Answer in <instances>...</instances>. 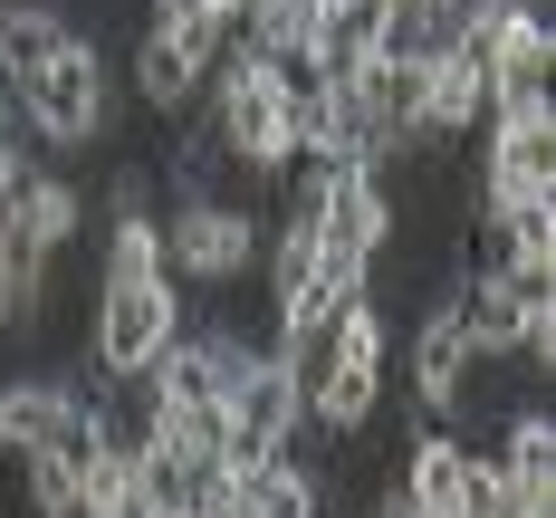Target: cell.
Masks as SVG:
<instances>
[{
    "instance_id": "obj_3",
    "label": "cell",
    "mask_w": 556,
    "mask_h": 518,
    "mask_svg": "<svg viewBox=\"0 0 556 518\" xmlns=\"http://www.w3.org/2000/svg\"><path fill=\"white\" fill-rule=\"evenodd\" d=\"M10 106H20V125L49 144L58 164H67V154H87V144L106 135V58H97V39L58 49L39 77H20V87H10Z\"/></svg>"
},
{
    "instance_id": "obj_4",
    "label": "cell",
    "mask_w": 556,
    "mask_h": 518,
    "mask_svg": "<svg viewBox=\"0 0 556 518\" xmlns=\"http://www.w3.org/2000/svg\"><path fill=\"white\" fill-rule=\"evenodd\" d=\"M403 403L422 413V422H442L451 394L470 384V345H460V327H451V307H422V327H413V355H403Z\"/></svg>"
},
{
    "instance_id": "obj_7",
    "label": "cell",
    "mask_w": 556,
    "mask_h": 518,
    "mask_svg": "<svg viewBox=\"0 0 556 518\" xmlns=\"http://www.w3.org/2000/svg\"><path fill=\"white\" fill-rule=\"evenodd\" d=\"M202 87H212V77L173 49V39L135 29V106H144V115H173V125H182V115L202 106Z\"/></svg>"
},
{
    "instance_id": "obj_2",
    "label": "cell",
    "mask_w": 556,
    "mask_h": 518,
    "mask_svg": "<svg viewBox=\"0 0 556 518\" xmlns=\"http://www.w3.org/2000/svg\"><path fill=\"white\" fill-rule=\"evenodd\" d=\"M182 327H192V298H182L173 279H97V307H87V365L144 375Z\"/></svg>"
},
{
    "instance_id": "obj_8",
    "label": "cell",
    "mask_w": 556,
    "mask_h": 518,
    "mask_svg": "<svg viewBox=\"0 0 556 518\" xmlns=\"http://www.w3.org/2000/svg\"><path fill=\"white\" fill-rule=\"evenodd\" d=\"M240 509L250 518H327V500H317V470L288 452V460H269V470L240 480Z\"/></svg>"
},
{
    "instance_id": "obj_5",
    "label": "cell",
    "mask_w": 556,
    "mask_h": 518,
    "mask_svg": "<svg viewBox=\"0 0 556 518\" xmlns=\"http://www.w3.org/2000/svg\"><path fill=\"white\" fill-rule=\"evenodd\" d=\"M77 39H97L77 10H58V0H0V87H20V77H39L58 49H77Z\"/></svg>"
},
{
    "instance_id": "obj_6",
    "label": "cell",
    "mask_w": 556,
    "mask_h": 518,
    "mask_svg": "<svg viewBox=\"0 0 556 518\" xmlns=\"http://www.w3.org/2000/svg\"><path fill=\"white\" fill-rule=\"evenodd\" d=\"M67 413H77L67 375H10V384H0V460H29V452H49Z\"/></svg>"
},
{
    "instance_id": "obj_1",
    "label": "cell",
    "mask_w": 556,
    "mask_h": 518,
    "mask_svg": "<svg viewBox=\"0 0 556 518\" xmlns=\"http://www.w3.org/2000/svg\"><path fill=\"white\" fill-rule=\"evenodd\" d=\"M260 269V202H164V279L182 298H222Z\"/></svg>"
}]
</instances>
